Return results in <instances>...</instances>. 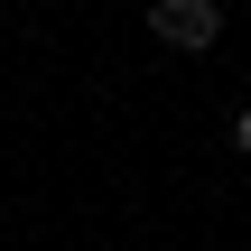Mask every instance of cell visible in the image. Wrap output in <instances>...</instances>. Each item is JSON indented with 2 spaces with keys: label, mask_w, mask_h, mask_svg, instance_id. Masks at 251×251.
Wrapping results in <instances>:
<instances>
[{
  "label": "cell",
  "mask_w": 251,
  "mask_h": 251,
  "mask_svg": "<svg viewBox=\"0 0 251 251\" xmlns=\"http://www.w3.org/2000/svg\"><path fill=\"white\" fill-rule=\"evenodd\" d=\"M149 37H158V47L205 56V47L224 37V0H149Z\"/></svg>",
  "instance_id": "obj_1"
},
{
  "label": "cell",
  "mask_w": 251,
  "mask_h": 251,
  "mask_svg": "<svg viewBox=\"0 0 251 251\" xmlns=\"http://www.w3.org/2000/svg\"><path fill=\"white\" fill-rule=\"evenodd\" d=\"M233 149H251V112H242V121H233Z\"/></svg>",
  "instance_id": "obj_2"
}]
</instances>
